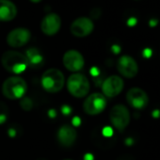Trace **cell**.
I'll use <instances>...</instances> for the list:
<instances>
[{
  "mask_svg": "<svg viewBox=\"0 0 160 160\" xmlns=\"http://www.w3.org/2000/svg\"><path fill=\"white\" fill-rule=\"evenodd\" d=\"M1 64L6 71L14 74L24 72L28 67L27 57L24 54L14 50L6 51L2 55Z\"/></svg>",
  "mask_w": 160,
  "mask_h": 160,
  "instance_id": "1",
  "label": "cell"
},
{
  "mask_svg": "<svg viewBox=\"0 0 160 160\" xmlns=\"http://www.w3.org/2000/svg\"><path fill=\"white\" fill-rule=\"evenodd\" d=\"M28 91L27 81L20 76L7 78L2 85L3 95L10 100L22 99Z\"/></svg>",
  "mask_w": 160,
  "mask_h": 160,
  "instance_id": "2",
  "label": "cell"
},
{
  "mask_svg": "<svg viewBox=\"0 0 160 160\" xmlns=\"http://www.w3.org/2000/svg\"><path fill=\"white\" fill-rule=\"evenodd\" d=\"M41 82L45 92L49 93H56L62 90L65 79L61 71L56 68H51L42 73Z\"/></svg>",
  "mask_w": 160,
  "mask_h": 160,
  "instance_id": "3",
  "label": "cell"
},
{
  "mask_svg": "<svg viewBox=\"0 0 160 160\" xmlns=\"http://www.w3.org/2000/svg\"><path fill=\"white\" fill-rule=\"evenodd\" d=\"M67 89L73 97L83 98L88 95L91 85L86 75L74 72L71 74L67 80Z\"/></svg>",
  "mask_w": 160,
  "mask_h": 160,
  "instance_id": "4",
  "label": "cell"
},
{
  "mask_svg": "<svg viewBox=\"0 0 160 160\" xmlns=\"http://www.w3.org/2000/svg\"><path fill=\"white\" fill-rule=\"evenodd\" d=\"M109 119L112 125L120 132H122L130 122V112L123 105L114 106L109 113Z\"/></svg>",
  "mask_w": 160,
  "mask_h": 160,
  "instance_id": "5",
  "label": "cell"
},
{
  "mask_svg": "<svg viewBox=\"0 0 160 160\" xmlns=\"http://www.w3.org/2000/svg\"><path fill=\"white\" fill-rule=\"evenodd\" d=\"M107 107V99L103 93L94 92L89 95L83 104L84 111L91 116H95L102 113Z\"/></svg>",
  "mask_w": 160,
  "mask_h": 160,
  "instance_id": "6",
  "label": "cell"
},
{
  "mask_svg": "<svg viewBox=\"0 0 160 160\" xmlns=\"http://www.w3.org/2000/svg\"><path fill=\"white\" fill-rule=\"evenodd\" d=\"M94 29V24L89 17L76 18L70 27L71 33L77 38H84L92 33Z\"/></svg>",
  "mask_w": 160,
  "mask_h": 160,
  "instance_id": "7",
  "label": "cell"
},
{
  "mask_svg": "<svg viewBox=\"0 0 160 160\" xmlns=\"http://www.w3.org/2000/svg\"><path fill=\"white\" fill-rule=\"evenodd\" d=\"M62 62L64 67L72 72H77L81 71L85 65V59L82 54L77 50H68L65 52L62 58Z\"/></svg>",
  "mask_w": 160,
  "mask_h": 160,
  "instance_id": "8",
  "label": "cell"
},
{
  "mask_svg": "<svg viewBox=\"0 0 160 160\" xmlns=\"http://www.w3.org/2000/svg\"><path fill=\"white\" fill-rule=\"evenodd\" d=\"M31 33L28 28H17L12 29L7 36V43L12 48H20L25 46L30 40Z\"/></svg>",
  "mask_w": 160,
  "mask_h": 160,
  "instance_id": "9",
  "label": "cell"
},
{
  "mask_svg": "<svg viewBox=\"0 0 160 160\" xmlns=\"http://www.w3.org/2000/svg\"><path fill=\"white\" fill-rule=\"evenodd\" d=\"M123 80L118 75L108 76L102 85V92L106 97H115L119 95L123 90Z\"/></svg>",
  "mask_w": 160,
  "mask_h": 160,
  "instance_id": "10",
  "label": "cell"
},
{
  "mask_svg": "<svg viewBox=\"0 0 160 160\" xmlns=\"http://www.w3.org/2000/svg\"><path fill=\"white\" fill-rule=\"evenodd\" d=\"M117 69L119 72L126 78H133L138 72V65L137 61L128 55H123L118 59Z\"/></svg>",
  "mask_w": 160,
  "mask_h": 160,
  "instance_id": "11",
  "label": "cell"
},
{
  "mask_svg": "<svg viewBox=\"0 0 160 160\" xmlns=\"http://www.w3.org/2000/svg\"><path fill=\"white\" fill-rule=\"evenodd\" d=\"M127 103L136 109L145 108L149 103L148 94L139 88H132L126 93Z\"/></svg>",
  "mask_w": 160,
  "mask_h": 160,
  "instance_id": "12",
  "label": "cell"
},
{
  "mask_svg": "<svg viewBox=\"0 0 160 160\" xmlns=\"http://www.w3.org/2000/svg\"><path fill=\"white\" fill-rule=\"evenodd\" d=\"M60 28H61V19L55 12L46 14L41 23V29L42 33L46 36L56 35L59 31Z\"/></svg>",
  "mask_w": 160,
  "mask_h": 160,
  "instance_id": "13",
  "label": "cell"
},
{
  "mask_svg": "<svg viewBox=\"0 0 160 160\" xmlns=\"http://www.w3.org/2000/svg\"><path fill=\"white\" fill-rule=\"evenodd\" d=\"M76 138H77L76 130L70 125H67V124L62 125L61 127H59L58 131V142L64 147L72 146L75 142Z\"/></svg>",
  "mask_w": 160,
  "mask_h": 160,
  "instance_id": "14",
  "label": "cell"
},
{
  "mask_svg": "<svg viewBox=\"0 0 160 160\" xmlns=\"http://www.w3.org/2000/svg\"><path fill=\"white\" fill-rule=\"evenodd\" d=\"M17 15V8L10 0H0V22L12 21Z\"/></svg>",
  "mask_w": 160,
  "mask_h": 160,
  "instance_id": "15",
  "label": "cell"
},
{
  "mask_svg": "<svg viewBox=\"0 0 160 160\" xmlns=\"http://www.w3.org/2000/svg\"><path fill=\"white\" fill-rule=\"evenodd\" d=\"M25 56L27 57L28 65H30L33 68L40 67L43 62V57L37 48L32 47V48L28 49Z\"/></svg>",
  "mask_w": 160,
  "mask_h": 160,
  "instance_id": "16",
  "label": "cell"
},
{
  "mask_svg": "<svg viewBox=\"0 0 160 160\" xmlns=\"http://www.w3.org/2000/svg\"><path fill=\"white\" fill-rule=\"evenodd\" d=\"M21 107L23 109L28 111L32 108V101L29 99V98H26V97H23L21 99Z\"/></svg>",
  "mask_w": 160,
  "mask_h": 160,
  "instance_id": "17",
  "label": "cell"
},
{
  "mask_svg": "<svg viewBox=\"0 0 160 160\" xmlns=\"http://www.w3.org/2000/svg\"><path fill=\"white\" fill-rule=\"evenodd\" d=\"M101 14H102L101 10L98 9V8H95V9H93V10L91 11V13H90L91 19H92H92H98V18L101 16Z\"/></svg>",
  "mask_w": 160,
  "mask_h": 160,
  "instance_id": "18",
  "label": "cell"
},
{
  "mask_svg": "<svg viewBox=\"0 0 160 160\" xmlns=\"http://www.w3.org/2000/svg\"><path fill=\"white\" fill-rule=\"evenodd\" d=\"M136 24H137V19L134 18V17L128 19V21H127V25H128L129 27H134Z\"/></svg>",
  "mask_w": 160,
  "mask_h": 160,
  "instance_id": "19",
  "label": "cell"
},
{
  "mask_svg": "<svg viewBox=\"0 0 160 160\" xmlns=\"http://www.w3.org/2000/svg\"><path fill=\"white\" fill-rule=\"evenodd\" d=\"M149 25H150L152 28L155 27V26L157 25V20H156V19H151L150 22H149Z\"/></svg>",
  "mask_w": 160,
  "mask_h": 160,
  "instance_id": "20",
  "label": "cell"
},
{
  "mask_svg": "<svg viewBox=\"0 0 160 160\" xmlns=\"http://www.w3.org/2000/svg\"><path fill=\"white\" fill-rule=\"evenodd\" d=\"M61 110H62V112H63L65 115H68V114L70 113V111H71V110H70V108H66V106H64V107L62 108Z\"/></svg>",
  "mask_w": 160,
  "mask_h": 160,
  "instance_id": "21",
  "label": "cell"
},
{
  "mask_svg": "<svg viewBox=\"0 0 160 160\" xmlns=\"http://www.w3.org/2000/svg\"><path fill=\"white\" fill-rule=\"evenodd\" d=\"M29 1H31V2H33V3H39V2L42 1V0H29Z\"/></svg>",
  "mask_w": 160,
  "mask_h": 160,
  "instance_id": "22",
  "label": "cell"
},
{
  "mask_svg": "<svg viewBox=\"0 0 160 160\" xmlns=\"http://www.w3.org/2000/svg\"><path fill=\"white\" fill-rule=\"evenodd\" d=\"M64 160H72V159H64Z\"/></svg>",
  "mask_w": 160,
  "mask_h": 160,
  "instance_id": "23",
  "label": "cell"
},
{
  "mask_svg": "<svg viewBox=\"0 0 160 160\" xmlns=\"http://www.w3.org/2000/svg\"><path fill=\"white\" fill-rule=\"evenodd\" d=\"M39 160H43V159H39Z\"/></svg>",
  "mask_w": 160,
  "mask_h": 160,
  "instance_id": "24",
  "label": "cell"
},
{
  "mask_svg": "<svg viewBox=\"0 0 160 160\" xmlns=\"http://www.w3.org/2000/svg\"><path fill=\"white\" fill-rule=\"evenodd\" d=\"M136 1H138V0H136Z\"/></svg>",
  "mask_w": 160,
  "mask_h": 160,
  "instance_id": "25",
  "label": "cell"
}]
</instances>
